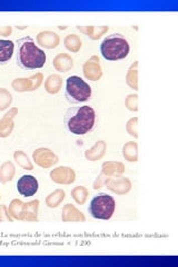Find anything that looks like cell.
<instances>
[{
    "label": "cell",
    "mask_w": 178,
    "mask_h": 267,
    "mask_svg": "<svg viewBox=\"0 0 178 267\" xmlns=\"http://www.w3.org/2000/svg\"><path fill=\"white\" fill-rule=\"evenodd\" d=\"M64 122L68 132L72 135H86L95 126L96 114L94 108L88 105L70 107L65 114Z\"/></svg>",
    "instance_id": "1"
},
{
    "label": "cell",
    "mask_w": 178,
    "mask_h": 267,
    "mask_svg": "<svg viewBox=\"0 0 178 267\" xmlns=\"http://www.w3.org/2000/svg\"><path fill=\"white\" fill-rule=\"evenodd\" d=\"M17 64L25 70L41 69L47 61V56L43 49L35 44L31 37H24L17 40Z\"/></svg>",
    "instance_id": "2"
},
{
    "label": "cell",
    "mask_w": 178,
    "mask_h": 267,
    "mask_svg": "<svg viewBox=\"0 0 178 267\" xmlns=\"http://www.w3.org/2000/svg\"><path fill=\"white\" fill-rule=\"evenodd\" d=\"M130 51L127 39L122 34H112L103 40L101 54L106 60L117 61L125 59Z\"/></svg>",
    "instance_id": "3"
},
{
    "label": "cell",
    "mask_w": 178,
    "mask_h": 267,
    "mask_svg": "<svg viewBox=\"0 0 178 267\" xmlns=\"http://www.w3.org/2000/svg\"><path fill=\"white\" fill-rule=\"evenodd\" d=\"M38 200L25 203L20 200H13L8 206V213L14 219L24 222H38Z\"/></svg>",
    "instance_id": "4"
},
{
    "label": "cell",
    "mask_w": 178,
    "mask_h": 267,
    "mask_svg": "<svg viewBox=\"0 0 178 267\" xmlns=\"http://www.w3.org/2000/svg\"><path fill=\"white\" fill-rule=\"evenodd\" d=\"M116 208V202L114 197L106 193H101L95 196L89 205V214L96 219L108 221L111 219Z\"/></svg>",
    "instance_id": "5"
},
{
    "label": "cell",
    "mask_w": 178,
    "mask_h": 267,
    "mask_svg": "<svg viewBox=\"0 0 178 267\" xmlns=\"http://www.w3.org/2000/svg\"><path fill=\"white\" fill-rule=\"evenodd\" d=\"M66 97L72 104L85 103L92 97V87L79 76H70L66 80Z\"/></svg>",
    "instance_id": "6"
},
{
    "label": "cell",
    "mask_w": 178,
    "mask_h": 267,
    "mask_svg": "<svg viewBox=\"0 0 178 267\" xmlns=\"http://www.w3.org/2000/svg\"><path fill=\"white\" fill-rule=\"evenodd\" d=\"M33 159L35 164L44 169H48L58 164V156L49 148H37L33 153Z\"/></svg>",
    "instance_id": "7"
},
{
    "label": "cell",
    "mask_w": 178,
    "mask_h": 267,
    "mask_svg": "<svg viewBox=\"0 0 178 267\" xmlns=\"http://www.w3.org/2000/svg\"><path fill=\"white\" fill-rule=\"evenodd\" d=\"M44 81L43 74H36L28 78H17L12 82V87L16 92L24 93V92H33L38 89L41 83Z\"/></svg>",
    "instance_id": "8"
},
{
    "label": "cell",
    "mask_w": 178,
    "mask_h": 267,
    "mask_svg": "<svg viewBox=\"0 0 178 267\" xmlns=\"http://www.w3.org/2000/svg\"><path fill=\"white\" fill-rule=\"evenodd\" d=\"M38 180L31 175H24L17 182V191L24 197H31L38 192Z\"/></svg>",
    "instance_id": "9"
},
{
    "label": "cell",
    "mask_w": 178,
    "mask_h": 267,
    "mask_svg": "<svg viewBox=\"0 0 178 267\" xmlns=\"http://www.w3.org/2000/svg\"><path fill=\"white\" fill-rule=\"evenodd\" d=\"M105 186L108 191L117 194V195H125L132 190V182L127 177H109L105 183Z\"/></svg>",
    "instance_id": "10"
},
{
    "label": "cell",
    "mask_w": 178,
    "mask_h": 267,
    "mask_svg": "<svg viewBox=\"0 0 178 267\" xmlns=\"http://www.w3.org/2000/svg\"><path fill=\"white\" fill-rule=\"evenodd\" d=\"M50 180L60 185H70L76 181V172L70 167L61 166L50 171Z\"/></svg>",
    "instance_id": "11"
},
{
    "label": "cell",
    "mask_w": 178,
    "mask_h": 267,
    "mask_svg": "<svg viewBox=\"0 0 178 267\" xmlns=\"http://www.w3.org/2000/svg\"><path fill=\"white\" fill-rule=\"evenodd\" d=\"M83 75L87 78L88 80L97 81L103 76V69L101 66V60L97 56H92L82 67Z\"/></svg>",
    "instance_id": "12"
},
{
    "label": "cell",
    "mask_w": 178,
    "mask_h": 267,
    "mask_svg": "<svg viewBox=\"0 0 178 267\" xmlns=\"http://www.w3.org/2000/svg\"><path fill=\"white\" fill-rule=\"evenodd\" d=\"M37 44L46 49H55L60 44V37L55 31L44 30L37 35Z\"/></svg>",
    "instance_id": "13"
},
{
    "label": "cell",
    "mask_w": 178,
    "mask_h": 267,
    "mask_svg": "<svg viewBox=\"0 0 178 267\" xmlns=\"http://www.w3.org/2000/svg\"><path fill=\"white\" fill-rule=\"evenodd\" d=\"M18 113V109L14 107L12 109H9V112L4 115L3 118L0 119V138H6L8 136L13 133L14 130V119L16 117V115Z\"/></svg>",
    "instance_id": "14"
},
{
    "label": "cell",
    "mask_w": 178,
    "mask_h": 267,
    "mask_svg": "<svg viewBox=\"0 0 178 267\" xmlns=\"http://www.w3.org/2000/svg\"><path fill=\"white\" fill-rule=\"evenodd\" d=\"M61 221L65 223L69 222H86V216L72 204H66L62 208Z\"/></svg>",
    "instance_id": "15"
},
{
    "label": "cell",
    "mask_w": 178,
    "mask_h": 267,
    "mask_svg": "<svg viewBox=\"0 0 178 267\" xmlns=\"http://www.w3.org/2000/svg\"><path fill=\"white\" fill-rule=\"evenodd\" d=\"M55 69L59 72H68L74 68V59L66 52H60L52 60Z\"/></svg>",
    "instance_id": "16"
},
{
    "label": "cell",
    "mask_w": 178,
    "mask_h": 267,
    "mask_svg": "<svg viewBox=\"0 0 178 267\" xmlns=\"http://www.w3.org/2000/svg\"><path fill=\"white\" fill-rule=\"evenodd\" d=\"M125 169V165L120 161H105L102 165V174L107 178L122 176Z\"/></svg>",
    "instance_id": "17"
},
{
    "label": "cell",
    "mask_w": 178,
    "mask_h": 267,
    "mask_svg": "<svg viewBox=\"0 0 178 267\" xmlns=\"http://www.w3.org/2000/svg\"><path fill=\"white\" fill-rule=\"evenodd\" d=\"M106 149H107V144L105 143L104 140H98L92 148L86 150L85 153L86 159L89 161L101 160L105 156V154H106Z\"/></svg>",
    "instance_id": "18"
},
{
    "label": "cell",
    "mask_w": 178,
    "mask_h": 267,
    "mask_svg": "<svg viewBox=\"0 0 178 267\" xmlns=\"http://www.w3.org/2000/svg\"><path fill=\"white\" fill-rule=\"evenodd\" d=\"M15 50V44L12 40L0 39V65H5L12 59Z\"/></svg>",
    "instance_id": "19"
},
{
    "label": "cell",
    "mask_w": 178,
    "mask_h": 267,
    "mask_svg": "<svg viewBox=\"0 0 178 267\" xmlns=\"http://www.w3.org/2000/svg\"><path fill=\"white\" fill-rule=\"evenodd\" d=\"M77 29L79 30L80 33L88 36L92 40H98L105 33H107L108 31L107 26H102V27H94V26L82 27V26H78Z\"/></svg>",
    "instance_id": "20"
},
{
    "label": "cell",
    "mask_w": 178,
    "mask_h": 267,
    "mask_svg": "<svg viewBox=\"0 0 178 267\" xmlns=\"http://www.w3.org/2000/svg\"><path fill=\"white\" fill-rule=\"evenodd\" d=\"M62 87V78L59 75H50L45 81V89L47 93L55 95L58 94Z\"/></svg>",
    "instance_id": "21"
},
{
    "label": "cell",
    "mask_w": 178,
    "mask_h": 267,
    "mask_svg": "<svg viewBox=\"0 0 178 267\" xmlns=\"http://www.w3.org/2000/svg\"><path fill=\"white\" fill-rule=\"evenodd\" d=\"M124 158L130 163H136L138 160V145L135 141H128L123 147Z\"/></svg>",
    "instance_id": "22"
},
{
    "label": "cell",
    "mask_w": 178,
    "mask_h": 267,
    "mask_svg": "<svg viewBox=\"0 0 178 267\" xmlns=\"http://www.w3.org/2000/svg\"><path fill=\"white\" fill-rule=\"evenodd\" d=\"M66 197V192L64 190H56L50 193L46 198V205L49 208H57L60 204L64 202Z\"/></svg>",
    "instance_id": "23"
},
{
    "label": "cell",
    "mask_w": 178,
    "mask_h": 267,
    "mask_svg": "<svg viewBox=\"0 0 178 267\" xmlns=\"http://www.w3.org/2000/svg\"><path fill=\"white\" fill-rule=\"evenodd\" d=\"M15 174L16 169L12 161H5L2 167H0V183L6 184L8 182H12Z\"/></svg>",
    "instance_id": "24"
},
{
    "label": "cell",
    "mask_w": 178,
    "mask_h": 267,
    "mask_svg": "<svg viewBox=\"0 0 178 267\" xmlns=\"http://www.w3.org/2000/svg\"><path fill=\"white\" fill-rule=\"evenodd\" d=\"M64 45L66 48L71 52H78L82 47V40L76 34L67 35L64 39Z\"/></svg>",
    "instance_id": "25"
},
{
    "label": "cell",
    "mask_w": 178,
    "mask_h": 267,
    "mask_svg": "<svg viewBox=\"0 0 178 267\" xmlns=\"http://www.w3.org/2000/svg\"><path fill=\"white\" fill-rule=\"evenodd\" d=\"M126 83L129 88L137 91L138 89V61H135L129 67L126 75Z\"/></svg>",
    "instance_id": "26"
},
{
    "label": "cell",
    "mask_w": 178,
    "mask_h": 267,
    "mask_svg": "<svg viewBox=\"0 0 178 267\" xmlns=\"http://www.w3.org/2000/svg\"><path fill=\"white\" fill-rule=\"evenodd\" d=\"M14 159L16 160V163L18 164V166L22 167L25 170H33L34 165L31 163L29 157L26 155L23 150H16L14 153Z\"/></svg>",
    "instance_id": "27"
},
{
    "label": "cell",
    "mask_w": 178,
    "mask_h": 267,
    "mask_svg": "<svg viewBox=\"0 0 178 267\" xmlns=\"http://www.w3.org/2000/svg\"><path fill=\"white\" fill-rule=\"evenodd\" d=\"M89 191L85 186H77L71 191V197L74 198L75 202L79 205H83L88 200Z\"/></svg>",
    "instance_id": "28"
},
{
    "label": "cell",
    "mask_w": 178,
    "mask_h": 267,
    "mask_svg": "<svg viewBox=\"0 0 178 267\" xmlns=\"http://www.w3.org/2000/svg\"><path fill=\"white\" fill-rule=\"evenodd\" d=\"M13 103V95L7 89L0 88V112L7 109Z\"/></svg>",
    "instance_id": "29"
},
{
    "label": "cell",
    "mask_w": 178,
    "mask_h": 267,
    "mask_svg": "<svg viewBox=\"0 0 178 267\" xmlns=\"http://www.w3.org/2000/svg\"><path fill=\"white\" fill-rule=\"evenodd\" d=\"M125 106H126L130 112L138 111V95L137 94H129L125 99Z\"/></svg>",
    "instance_id": "30"
},
{
    "label": "cell",
    "mask_w": 178,
    "mask_h": 267,
    "mask_svg": "<svg viewBox=\"0 0 178 267\" xmlns=\"http://www.w3.org/2000/svg\"><path fill=\"white\" fill-rule=\"evenodd\" d=\"M137 126H138V117H133L130 118L127 124H126V130L127 133L133 136L134 138H138V129H137Z\"/></svg>",
    "instance_id": "31"
},
{
    "label": "cell",
    "mask_w": 178,
    "mask_h": 267,
    "mask_svg": "<svg viewBox=\"0 0 178 267\" xmlns=\"http://www.w3.org/2000/svg\"><path fill=\"white\" fill-rule=\"evenodd\" d=\"M14 218L9 215L8 208L5 205H0V222H10L12 223Z\"/></svg>",
    "instance_id": "32"
},
{
    "label": "cell",
    "mask_w": 178,
    "mask_h": 267,
    "mask_svg": "<svg viewBox=\"0 0 178 267\" xmlns=\"http://www.w3.org/2000/svg\"><path fill=\"white\" fill-rule=\"evenodd\" d=\"M107 181V177L104 176L102 172L98 175V177L96 178V181L94 182L93 184V188L94 190H98V188H102L103 186H105V183Z\"/></svg>",
    "instance_id": "33"
},
{
    "label": "cell",
    "mask_w": 178,
    "mask_h": 267,
    "mask_svg": "<svg viewBox=\"0 0 178 267\" xmlns=\"http://www.w3.org/2000/svg\"><path fill=\"white\" fill-rule=\"evenodd\" d=\"M12 33H13V27H10V26H0V36L7 37V36H9Z\"/></svg>",
    "instance_id": "34"
},
{
    "label": "cell",
    "mask_w": 178,
    "mask_h": 267,
    "mask_svg": "<svg viewBox=\"0 0 178 267\" xmlns=\"http://www.w3.org/2000/svg\"><path fill=\"white\" fill-rule=\"evenodd\" d=\"M60 30H65V29H67V27H66V26H59V27H58Z\"/></svg>",
    "instance_id": "35"
},
{
    "label": "cell",
    "mask_w": 178,
    "mask_h": 267,
    "mask_svg": "<svg viewBox=\"0 0 178 267\" xmlns=\"http://www.w3.org/2000/svg\"><path fill=\"white\" fill-rule=\"evenodd\" d=\"M17 28H18V29H22V30H23V29H26V28H27V27H26V26H22V27H17Z\"/></svg>",
    "instance_id": "36"
},
{
    "label": "cell",
    "mask_w": 178,
    "mask_h": 267,
    "mask_svg": "<svg viewBox=\"0 0 178 267\" xmlns=\"http://www.w3.org/2000/svg\"><path fill=\"white\" fill-rule=\"evenodd\" d=\"M0 200H2V194H0Z\"/></svg>",
    "instance_id": "37"
}]
</instances>
